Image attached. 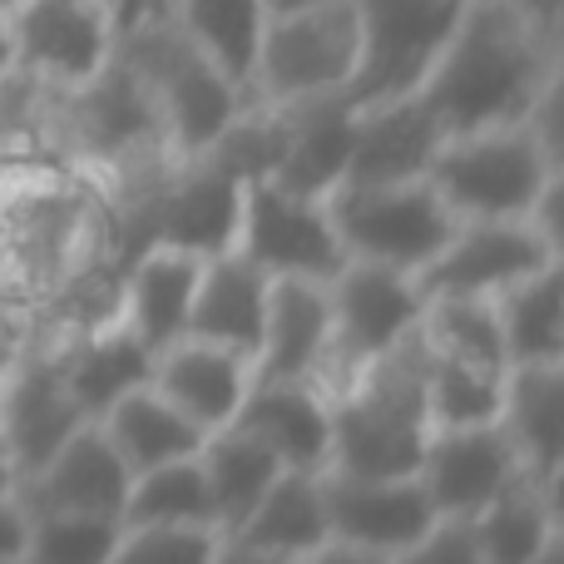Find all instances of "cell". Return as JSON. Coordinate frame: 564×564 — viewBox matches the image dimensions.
Returning a JSON list of instances; mask_svg holds the SVG:
<instances>
[{
    "instance_id": "cell-1",
    "label": "cell",
    "mask_w": 564,
    "mask_h": 564,
    "mask_svg": "<svg viewBox=\"0 0 564 564\" xmlns=\"http://www.w3.org/2000/svg\"><path fill=\"white\" fill-rule=\"evenodd\" d=\"M564 79V40L500 0H466L426 85L416 89L446 134L525 124L535 99Z\"/></svg>"
},
{
    "instance_id": "cell-2",
    "label": "cell",
    "mask_w": 564,
    "mask_h": 564,
    "mask_svg": "<svg viewBox=\"0 0 564 564\" xmlns=\"http://www.w3.org/2000/svg\"><path fill=\"white\" fill-rule=\"evenodd\" d=\"M421 341L411 337L377 367L332 391V456L327 476L397 480L416 476L431 421L421 401Z\"/></svg>"
},
{
    "instance_id": "cell-3",
    "label": "cell",
    "mask_w": 564,
    "mask_h": 564,
    "mask_svg": "<svg viewBox=\"0 0 564 564\" xmlns=\"http://www.w3.org/2000/svg\"><path fill=\"white\" fill-rule=\"evenodd\" d=\"M115 55L124 59V69L139 79L149 109H154L159 144H164L169 164L204 159L228 134V124L248 109L243 89L218 65H208L174 20L119 40Z\"/></svg>"
},
{
    "instance_id": "cell-4",
    "label": "cell",
    "mask_w": 564,
    "mask_h": 564,
    "mask_svg": "<svg viewBox=\"0 0 564 564\" xmlns=\"http://www.w3.org/2000/svg\"><path fill=\"white\" fill-rule=\"evenodd\" d=\"M564 174L525 124L446 134L426 184L456 218H530L535 198Z\"/></svg>"
},
{
    "instance_id": "cell-5",
    "label": "cell",
    "mask_w": 564,
    "mask_h": 564,
    "mask_svg": "<svg viewBox=\"0 0 564 564\" xmlns=\"http://www.w3.org/2000/svg\"><path fill=\"white\" fill-rule=\"evenodd\" d=\"M322 204H327V218L337 228L341 258L397 268L406 278H416L441 253L451 228L460 224L426 178H406V184H337Z\"/></svg>"
},
{
    "instance_id": "cell-6",
    "label": "cell",
    "mask_w": 564,
    "mask_h": 564,
    "mask_svg": "<svg viewBox=\"0 0 564 564\" xmlns=\"http://www.w3.org/2000/svg\"><path fill=\"white\" fill-rule=\"evenodd\" d=\"M357 75V15L351 0H322L307 10L268 15L258 40L248 105L282 109L317 95H347Z\"/></svg>"
},
{
    "instance_id": "cell-7",
    "label": "cell",
    "mask_w": 564,
    "mask_h": 564,
    "mask_svg": "<svg viewBox=\"0 0 564 564\" xmlns=\"http://www.w3.org/2000/svg\"><path fill=\"white\" fill-rule=\"evenodd\" d=\"M421 297L416 278L397 273V268L377 263H341L327 282V312H332V341H327V371H322V391L347 387L381 357L406 347L416 337L421 322Z\"/></svg>"
},
{
    "instance_id": "cell-8",
    "label": "cell",
    "mask_w": 564,
    "mask_h": 564,
    "mask_svg": "<svg viewBox=\"0 0 564 564\" xmlns=\"http://www.w3.org/2000/svg\"><path fill=\"white\" fill-rule=\"evenodd\" d=\"M466 0H351L357 15V75L351 105L416 95L436 65Z\"/></svg>"
},
{
    "instance_id": "cell-9",
    "label": "cell",
    "mask_w": 564,
    "mask_h": 564,
    "mask_svg": "<svg viewBox=\"0 0 564 564\" xmlns=\"http://www.w3.org/2000/svg\"><path fill=\"white\" fill-rule=\"evenodd\" d=\"M234 253H243L268 278H312L332 282L341 258L337 228L327 218V204L307 194L273 184V178H243L234 218Z\"/></svg>"
},
{
    "instance_id": "cell-10",
    "label": "cell",
    "mask_w": 564,
    "mask_h": 564,
    "mask_svg": "<svg viewBox=\"0 0 564 564\" xmlns=\"http://www.w3.org/2000/svg\"><path fill=\"white\" fill-rule=\"evenodd\" d=\"M6 25L15 69L45 95L85 89L119 50L99 0H20Z\"/></svg>"
},
{
    "instance_id": "cell-11",
    "label": "cell",
    "mask_w": 564,
    "mask_h": 564,
    "mask_svg": "<svg viewBox=\"0 0 564 564\" xmlns=\"http://www.w3.org/2000/svg\"><path fill=\"white\" fill-rule=\"evenodd\" d=\"M564 253L535 234L530 218H460L441 253L416 273L421 297H496Z\"/></svg>"
},
{
    "instance_id": "cell-12",
    "label": "cell",
    "mask_w": 564,
    "mask_h": 564,
    "mask_svg": "<svg viewBox=\"0 0 564 564\" xmlns=\"http://www.w3.org/2000/svg\"><path fill=\"white\" fill-rule=\"evenodd\" d=\"M516 476H525L500 436V426L431 431L416 466V486L426 490L436 520H470L500 496Z\"/></svg>"
},
{
    "instance_id": "cell-13",
    "label": "cell",
    "mask_w": 564,
    "mask_h": 564,
    "mask_svg": "<svg viewBox=\"0 0 564 564\" xmlns=\"http://www.w3.org/2000/svg\"><path fill=\"white\" fill-rule=\"evenodd\" d=\"M129 496V466L115 456L105 431L95 421L75 431L40 470H30L15 486L25 516H99L119 520Z\"/></svg>"
},
{
    "instance_id": "cell-14",
    "label": "cell",
    "mask_w": 564,
    "mask_h": 564,
    "mask_svg": "<svg viewBox=\"0 0 564 564\" xmlns=\"http://www.w3.org/2000/svg\"><path fill=\"white\" fill-rule=\"evenodd\" d=\"M322 500H327V540L367 550L377 560H391L436 525V510H431L426 490L416 486V476H322Z\"/></svg>"
},
{
    "instance_id": "cell-15",
    "label": "cell",
    "mask_w": 564,
    "mask_h": 564,
    "mask_svg": "<svg viewBox=\"0 0 564 564\" xmlns=\"http://www.w3.org/2000/svg\"><path fill=\"white\" fill-rule=\"evenodd\" d=\"M351 105L347 95H317L273 109V169L263 178L307 198H327L347 174L351 149Z\"/></svg>"
},
{
    "instance_id": "cell-16",
    "label": "cell",
    "mask_w": 564,
    "mask_h": 564,
    "mask_svg": "<svg viewBox=\"0 0 564 564\" xmlns=\"http://www.w3.org/2000/svg\"><path fill=\"white\" fill-rule=\"evenodd\" d=\"M149 387L188 416L204 436L234 426L238 406H243L248 387H253V361L243 351H228L204 337H178L164 351H154V371Z\"/></svg>"
},
{
    "instance_id": "cell-17",
    "label": "cell",
    "mask_w": 564,
    "mask_h": 564,
    "mask_svg": "<svg viewBox=\"0 0 564 564\" xmlns=\"http://www.w3.org/2000/svg\"><path fill=\"white\" fill-rule=\"evenodd\" d=\"M441 139H446V129L436 124V115L426 109L421 95L357 105L341 184H406V178H426Z\"/></svg>"
},
{
    "instance_id": "cell-18",
    "label": "cell",
    "mask_w": 564,
    "mask_h": 564,
    "mask_svg": "<svg viewBox=\"0 0 564 564\" xmlns=\"http://www.w3.org/2000/svg\"><path fill=\"white\" fill-rule=\"evenodd\" d=\"M234 426L258 436L282 470L327 476L332 456V397L317 381H263L253 377Z\"/></svg>"
},
{
    "instance_id": "cell-19",
    "label": "cell",
    "mask_w": 564,
    "mask_h": 564,
    "mask_svg": "<svg viewBox=\"0 0 564 564\" xmlns=\"http://www.w3.org/2000/svg\"><path fill=\"white\" fill-rule=\"evenodd\" d=\"M79 426H85V416L65 391L55 361H20L0 381V446H6L20 480L45 466Z\"/></svg>"
},
{
    "instance_id": "cell-20",
    "label": "cell",
    "mask_w": 564,
    "mask_h": 564,
    "mask_svg": "<svg viewBox=\"0 0 564 564\" xmlns=\"http://www.w3.org/2000/svg\"><path fill=\"white\" fill-rule=\"evenodd\" d=\"M327 341H332L327 282H312V278H273L268 282V312H263V337H258L253 377L317 381L322 387Z\"/></svg>"
},
{
    "instance_id": "cell-21",
    "label": "cell",
    "mask_w": 564,
    "mask_h": 564,
    "mask_svg": "<svg viewBox=\"0 0 564 564\" xmlns=\"http://www.w3.org/2000/svg\"><path fill=\"white\" fill-rule=\"evenodd\" d=\"M496 426L530 480L564 486V367H506Z\"/></svg>"
},
{
    "instance_id": "cell-22",
    "label": "cell",
    "mask_w": 564,
    "mask_h": 564,
    "mask_svg": "<svg viewBox=\"0 0 564 564\" xmlns=\"http://www.w3.org/2000/svg\"><path fill=\"white\" fill-rule=\"evenodd\" d=\"M238 194H243V174L228 169L218 154L174 164L169 194H164V204H159V218H164V224L154 228L149 243L194 248V253H204V258L224 253V248H234Z\"/></svg>"
},
{
    "instance_id": "cell-23",
    "label": "cell",
    "mask_w": 564,
    "mask_h": 564,
    "mask_svg": "<svg viewBox=\"0 0 564 564\" xmlns=\"http://www.w3.org/2000/svg\"><path fill=\"white\" fill-rule=\"evenodd\" d=\"M198 273H204V253L174 243H149L129 268L119 322L149 351H164L169 341L188 337V307H194Z\"/></svg>"
},
{
    "instance_id": "cell-24",
    "label": "cell",
    "mask_w": 564,
    "mask_h": 564,
    "mask_svg": "<svg viewBox=\"0 0 564 564\" xmlns=\"http://www.w3.org/2000/svg\"><path fill=\"white\" fill-rule=\"evenodd\" d=\"M268 273H258L243 253L224 248V253L204 258V273L194 288V307H188V337L218 341L228 351H243L248 361L258 357V337H263V312H268Z\"/></svg>"
},
{
    "instance_id": "cell-25",
    "label": "cell",
    "mask_w": 564,
    "mask_h": 564,
    "mask_svg": "<svg viewBox=\"0 0 564 564\" xmlns=\"http://www.w3.org/2000/svg\"><path fill=\"white\" fill-rule=\"evenodd\" d=\"M480 564H530L555 535H564L560 486L516 476L480 516L466 520Z\"/></svg>"
},
{
    "instance_id": "cell-26",
    "label": "cell",
    "mask_w": 564,
    "mask_h": 564,
    "mask_svg": "<svg viewBox=\"0 0 564 564\" xmlns=\"http://www.w3.org/2000/svg\"><path fill=\"white\" fill-rule=\"evenodd\" d=\"M506 367H564V263H545L490 297Z\"/></svg>"
},
{
    "instance_id": "cell-27",
    "label": "cell",
    "mask_w": 564,
    "mask_h": 564,
    "mask_svg": "<svg viewBox=\"0 0 564 564\" xmlns=\"http://www.w3.org/2000/svg\"><path fill=\"white\" fill-rule=\"evenodd\" d=\"M95 426L105 431V441L129 466V476H139V470H149V466H169V460L198 456V446H204V431L188 416H178L149 381L134 387L129 397H119Z\"/></svg>"
},
{
    "instance_id": "cell-28",
    "label": "cell",
    "mask_w": 564,
    "mask_h": 564,
    "mask_svg": "<svg viewBox=\"0 0 564 564\" xmlns=\"http://www.w3.org/2000/svg\"><path fill=\"white\" fill-rule=\"evenodd\" d=\"M234 540L282 560H302L317 545H327V500L322 476L312 470H278V480L263 490L248 520L234 530Z\"/></svg>"
},
{
    "instance_id": "cell-29",
    "label": "cell",
    "mask_w": 564,
    "mask_h": 564,
    "mask_svg": "<svg viewBox=\"0 0 564 564\" xmlns=\"http://www.w3.org/2000/svg\"><path fill=\"white\" fill-rule=\"evenodd\" d=\"M149 371H154V351H149L124 322H115V327L79 341V351L59 367V377H65V391L75 397L79 416L99 421L119 397L144 387Z\"/></svg>"
},
{
    "instance_id": "cell-30",
    "label": "cell",
    "mask_w": 564,
    "mask_h": 564,
    "mask_svg": "<svg viewBox=\"0 0 564 564\" xmlns=\"http://www.w3.org/2000/svg\"><path fill=\"white\" fill-rule=\"evenodd\" d=\"M198 466H204L208 496H214L218 535H234L248 520V510L263 500V490L278 480V456L258 436H248L243 426H224L214 436H204L198 446Z\"/></svg>"
},
{
    "instance_id": "cell-31",
    "label": "cell",
    "mask_w": 564,
    "mask_h": 564,
    "mask_svg": "<svg viewBox=\"0 0 564 564\" xmlns=\"http://www.w3.org/2000/svg\"><path fill=\"white\" fill-rule=\"evenodd\" d=\"M169 20L184 30V40L208 65H218L248 95L258 40H263V25H268L263 0H174Z\"/></svg>"
},
{
    "instance_id": "cell-32",
    "label": "cell",
    "mask_w": 564,
    "mask_h": 564,
    "mask_svg": "<svg viewBox=\"0 0 564 564\" xmlns=\"http://www.w3.org/2000/svg\"><path fill=\"white\" fill-rule=\"evenodd\" d=\"M119 525H184V530H218L214 496L198 456L169 460V466H149L129 476L124 516Z\"/></svg>"
},
{
    "instance_id": "cell-33",
    "label": "cell",
    "mask_w": 564,
    "mask_h": 564,
    "mask_svg": "<svg viewBox=\"0 0 564 564\" xmlns=\"http://www.w3.org/2000/svg\"><path fill=\"white\" fill-rule=\"evenodd\" d=\"M500 387H506V367H476V361H456V357L421 361V401H426L431 431L496 426Z\"/></svg>"
},
{
    "instance_id": "cell-34",
    "label": "cell",
    "mask_w": 564,
    "mask_h": 564,
    "mask_svg": "<svg viewBox=\"0 0 564 564\" xmlns=\"http://www.w3.org/2000/svg\"><path fill=\"white\" fill-rule=\"evenodd\" d=\"M416 341L426 357H456L476 367H506L496 307L490 297H426L416 322Z\"/></svg>"
},
{
    "instance_id": "cell-35",
    "label": "cell",
    "mask_w": 564,
    "mask_h": 564,
    "mask_svg": "<svg viewBox=\"0 0 564 564\" xmlns=\"http://www.w3.org/2000/svg\"><path fill=\"white\" fill-rule=\"evenodd\" d=\"M119 540V520L99 516H25L15 564H105Z\"/></svg>"
},
{
    "instance_id": "cell-36",
    "label": "cell",
    "mask_w": 564,
    "mask_h": 564,
    "mask_svg": "<svg viewBox=\"0 0 564 564\" xmlns=\"http://www.w3.org/2000/svg\"><path fill=\"white\" fill-rule=\"evenodd\" d=\"M218 530L184 525H119V540L105 564H214Z\"/></svg>"
},
{
    "instance_id": "cell-37",
    "label": "cell",
    "mask_w": 564,
    "mask_h": 564,
    "mask_svg": "<svg viewBox=\"0 0 564 564\" xmlns=\"http://www.w3.org/2000/svg\"><path fill=\"white\" fill-rule=\"evenodd\" d=\"M387 564H480L476 545H470L466 520H436L421 540H411L406 550H397Z\"/></svg>"
},
{
    "instance_id": "cell-38",
    "label": "cell",
    "mask_w": 564,
    "mask_h": 564,
    "mask_svg": "<svg viewBox=\"0 0 564 564\" xmlns=\"http://www.w3.org/2000/svg\"><path fill=\"white\" fill-rule=\"evenodd\" d=\"M99 10H105L115 40H129L149 25H164L174 15V0H99Z\"/></svg>"
},
{
    "instance_id": "cell-39",
    "label": "cell",
    "mask_w": 564,
    "mask_h": 564,
    "mask_svg": "<svg viewBox=\"0 0 564 564\" xmlns=\"http://www.w3.org/2000/svg\"><path fill=\"white\" fill-rule=\"evenodd\" d=\"M506 10H516L520 20H530L535 30L564 40V0H500Z\"/></svg>"
},
{
    "instance_id": "cell-40",
    "label": "cell",
    "mask_w": 564,
    "mask_h": 564,
    "mask_svg": "<svg viewBox=\"0 0 564 564\" xmlns=\"http://www.w3.org/2000/svg\"><path fill=\"white\" fill-rule=\"evenodd\" d=\"M25 540V506L15 496H0V564H15Z\"/></svg>"
},
{
    "instance_id": "cell-41",
    "label": "cell",
    "mask_w": 564,
    "mask_h": 564,
    "mask_svg": "<svg viewBox=\"0 0 564 564\" xmlns=\"http://www.w3.org/2000/svg\"><path fill=\"white\" fill-rule=\"evenodd\" d=\"M214 564H297V560H282V555H268V550H253L234 535H218V555Z\"/></svg>"
},
{
    "instance_id": "cell-42",
    "label": "cell",
    "mask_w": 564,
    "mask_h": 564,
    "mask_svg": "<svg viewBox=\"0 0 564 564\" xmlns=\"http://www.w3.org/2000/svg\"><path fill=\"white\" fill-rule=\"evenodd\" d=\"M297 564H387L377 555H367V550H351V545H337V540H327V545H317L312 555H302Z\"/></svg>"
},
{
    "instance_id": "cell-43",
    "label": "cell",
    "mask_w": 564,
    "mask_h": 564,
    "mask_svg": "<svg viewBox=\"0 0 564 564\" xmlns=\"http://www.w3.org/2000/svg\"><path fill=\"white\" fill-rule=\"evenodd\" d=\"M15 75V55H10V25L0 20V85Z\"/></svg>"
},
{
    "instance_id": "cell-44",
    "label": "cell",
    "mask_w": 564,
    "mask_h": 564,
    "mask_svg": "<svg viewBox=\"0 0 564 564\" xmlns=\"http://www.w3.org/2000/svg\"><path fill=\"white\" fill-rule=\"evenodd\" d=\"M15 486H20V476H15V466H10L6 446H0V496H15Z\"/></svg>"
},
{
    "instance_id": "cell-45",
    "label": "cell",
    "mask_w": 564,
    "mask_h": 564,
    "mask_svg": "<svg viewBox=\"0 0 564 564\" xmlns=\"http://www.w3.org/2000/svg\"><path fill=\"white\" fill-rule=\"evenodd\" d=\"M307 6H322V0H263L268 15H288V10H307Z\"/></svg>"
},
{
    "instance_id": "cell-46",
    "label": "cell",
    "mask_w": 564,
    "mask_h": 564,
    "mask_svg": "<svg viewBox=\"0 0 564 564\" xmlns=\"http://www.w3.org/2000/svg\"><path fill=\"white\" fill-rule=\"evenodd\" d=\"M530 564H564V535H555V540H550V545L540 550V555L530 560Z\"/></svg>"
},
{
    "instance_id": "cell-47",
    "label": "cell",
    "mask_w": 564,
    "mask_h": 564,
    "mask_svg": "<svg viewBox=\"0 0 564 564\" xmlns=\"http://www.w3.org/2000/svg\"><path fill=\"white\" fill-rule=\"evenodd\" d=\"M15 6H20V0H0V20H6L10 10H15Z\"/></svg>"
}]
</instances>
